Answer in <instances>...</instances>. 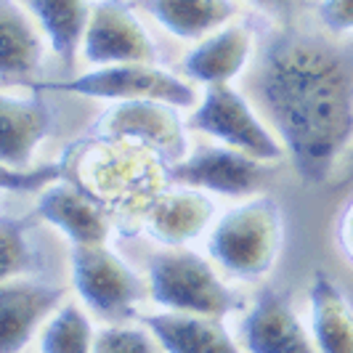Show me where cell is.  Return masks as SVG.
<instances>
[{"label":"cell","mask_w":353,"mask_h":353,"mask_svg":"<svg viewBox=\"0 0 353 353\" xmlns=\"http://www.w3.org/2000/svg\"><path fill=\"white\" fill-rule=\"evenodd\" d=\"M205 248L218 268L239 282H261L279 261L284 248V210L268 194H250L223 210Z\"/></svg>","instance_id":"cell-3"},{"label":"cell","mask_w":353,"mask_h":353,"mask_svg":"<svg viewBox=\"0 0 353 353\" xmlns=\"http://www.w3.org/2000/svg\"><path fill=\"white\" fill-rule=\"evenodd\" d=\"M255 56L258 37L252 27L242 19H231L229 24L192 43V48L181 59V70L202 88L223 85L236 83L250 70V64H255Z\"/></svg>","instance_id":"cell-12"},{"label":"cell","mask_w":353,"mask_h":353,"mask_svg":"<svg viewBox=\"0 0 353 353\" xmlns=\"http://www.w3.org/2000/svg\"><path fill=\"white\" fill-rule=\"evenodd\" d=\"M27 229H30V223L21 221V218H11V215L0 218V242H3V271H0V276L3 279L24 276V274H32L37 268L35 250H32V242L27 236Z\"/></svg>","instance_id":"cell-23"},{"label":"cell","mask_w":353,"mask_h":353,"mask_svg":"<svg viewBox=\"0 0 353 353\" xmlns=\"http://www.w3.org/2000/svg\"><path fill=\"white\" fill-rule=\"evenodd\" d=\"M255 101L305 186L337 176L353 146V48L279 30L255 56Z\"/></svg>","instance_id":"cell-1"},{"label":"cell","mask_w":353,"mask_h":353,"mask_svg":"<svg viewBox=\"0 0 353 353\" xmlns=\"http://www.w3.org/2000/svg\"><path fill=\"white\" fill-rule=\"evenodd\" d=\"M96 324L74 301H64L43 324L37 348L46 353H85L93 351Z\"/></svg>","instance_id":"cell-22"},{"label":"cell","mask_w":353,"mask_h":353,"mask_svg":"<svg viewBox=\"0 0 353 353\" xmlns=\"http://www.w3.org/2000/svg\"><path fill=\"white\" fill-rule=\"evenodd\" d=\"M189 128L268 165L287 159V149L263 109L234 83L202 88L199 101L189 109Z\"/></svg>","instance_id":"cell-6"},{"label":"cell","mask_w":353,"mask_h":353,"mask_svg":"<svg viewBox=\"0 0 353 353\" xmlns=\"http://www.w3.org/2000/svg\"><path fill=\"white\" fill-rule=\"evenodd\" d=\"M268 181V162L250 157L226 143H199L170 165V183L194 186L212 196L245 199L258 194Z\"/></svg>","instance_id":"cell-9"},{"label":"cell","mask_w":353,"mask_h":353,"mask_svg":"<svg viewBox=\"0 0 353 353\" xmlns=\"http://www.w3.org/2000/svg\"><path fill=\"white\" fill-rule=\"evenodd\" d=\"M43 30L48 48L64 67H74L83 56V40L88 30L90 0H19Z\"/></svg>","instance_id":"cell-20"},{"label":"cell","mask_w":353,"mask_h":353,"mask_svg":"<svg viewBox=\"0 0 353 353\" xmlns=\"http://www.w3.org/2000/svg\"><path fill=\"white\" fill-rule=\"evenodd\" d=\"M72 290L99 316H130L149 301V282L106 242L72 245Z\"/></svg>","instance_id":"cell-8"},{"label":"cell","mask_w":353,"mask_h":353,"mask_svg":"<svg viewBox=\"0 0 353 353\" xmlns=\"http://www.w3.org/2000/svg\"><path fill=\"white\" fill-rule=\"evenodd\" d=\"M248 3L252 8H258V11H263V14L276 19V17H290L301 0H248Z\"/></svg>","instance_id":"cell-28"},{"label":"cell","mask_w":353,"mask_h":353,"mask_svg":"<svg viewBox=\"0 0 353 353\" xmlns=\"http://www.w3.org/2000/svg\"><path fill=\"white\" fill-rule=\"evenodd\" d=\"M316 19L330 35H353V0H319Z\"/></svg>","instance_id":"cell-26"},{"label":"cell","mask_w":353,"mask_h":353,"mask_svg":"<svg viewBox=\"0 0 353 353\" xmlns=\"http://www.w3.org/2000/svg\"><path fill=\"white\" fill-rule=\"evenodd\" d=\"M35 210L48 226L61 231L70 245H96L112 236V210L83 183L77 186L61 178L46 186L37 192Z\"/></svg>","instance_id":"cell-15"},{"label":"cell","mask_w":353,"mask_h":353,"mask_svg":"<svg viewBox=\"0 0 353 353\" xmlns=\"http://www.w3.org/2000/svg\"><path fill=\"white\" fill-rule=\"evenodd\" d=\"M335 242H337L340 255L345 258V263L353 268V196L343 205V210L337 212Z\"/></svg>","instance_id":"cell-27"},{"label":"cell","mask_w":353,"mask_h":353,"mask_svg":"<svg viewBox=\"0 0 353 353\" xmlns=\"http://www.w3.org/2000/svg\"><path fill=\"white\" fill-rule=\"evenodd\" d=\"M337 186H353V146L337 170Z\"/></svg>","instance_id":"cell-29"},{"label":"cell","mask_w":353,"mask_h":353,"mask_svg":"<svg viewBox=\"0 0 353 353\" xmlns=\"http://www.w3.org/2000/svg\"><path fill=\"white\" fill-rule=\"evenodd\" d=\"M80 154V181L112 212L136 218L141 223L143 212L154 196L170 183V162L157 152L128 141L90 139Z\"/></svg>","instance_id":"cell-2"},{"label":"cell","mask_w":353,"mask_h":353,"mask_svg":"<svg viewBox=\"0 0 353 353\" xmlns=\"http://www.w3.org/2000/svg\"><path fill=\"white\" fill-rule=\"evenodd\" d=\"M64 287L32 279L30 274L11 276L0 284V351L14 353L32 343L37 330L64 303Z\"/></svg>","instance_id":"cell-14"},{"label":"cell","mask_w":353,"mask_h":353,"mask_svg":"<svg viewBox=\"0 0 353 353\" xmlns=\"http://www.w3.org/2000/svg\"><path fill=\"white\" fill-rule=\"evenodd\" d=\"M67 173V159H56L48 165H32L24 170H8L3 168V189L6 192H43L56 181H61Z\"/></svg>","instance_id":"cell-25"},{"label":"cell","mask_w":353,"mask_h":353,"mask_svg":"<svg viewBox=\"0 0 353 353\" xmlns=\"http://www.w3.org/2000/svg\"><path fill=\"white\" fill-rule=\"evenodd\" d=\"M141 321L157 337L159 351L168 353H234L236 340L221 316L194 314V311H170L162 308L143 314Z\"/></svg>","instance_id":"cell-17"},{"label":"cell","mask_w":353,"mask_h":353,"mask_svg":"<svg viewBox=\"0 0 353 353\" xmlns=\"http://www.w3.org/2000/svg\"><path fill=\"white\" fill-rule=\"evenodd\" d=\"M43 93H74L96 101H130V99H162L181 109H194L199 101L196 83L186 74H178L157 61H128V64H104L88 72L72 74L67 80H40L30 83Z\"/></svg>","instance_id":"cell-5"},{"label":"cell","mask_w":353,"mask_h":353,"mask_svg":"<svg viewBox=\"0 0 353 353\" xmlns=\"http://www.w3.org/2000/svg\"><path fill=\"white\" fill-rule=\"evenodd\" d=\"M43 30L19 0H0V74L3 85L19 83L43 67Z\"/></svg>","instance_id":"cell-19"},{"label":"cell","mask_w":353,"mask_h":353,"mask_svg":"<svg viewBox=\"0 0 353 353\" xmlns=\"http://www.w3.org/2000/svg\"><path fill=\"white\" fill-rule=\"evenodd\" d=\"M308 330L316 351L353 353V303L324 268L308 282Z\"/></svg>","instance_id":"cell-18"},{"label":"cell","mask_w":353,"mask_h":353,"mask_svg":"<svg viewBox=\"0 0 353 353\" xmlns=\"http://www.w3.org/2000/svg\"><path fill=\"white\" fill-rule=\"evenodd\" d=\"M0 157L3 168L24 170L32 168L40 143L51 136L53 109L46 101L43 90L24 83L19 90L3 85L0 93Z\"/></svg>","instance_id":"cell-13"},{"label":"cell","mask_w":353,"mask_h":353,"mask_svg":"<svg viewBox=\"0 0 353 353\" xmlns=\"http://www.w3.org/2000/svg\"><path fill=\"white\" fill-rule=\"evenodd\" d=\"M143 11L170 37L194 43L239 17L236 0H141Z\"/></svg>","instance_id":"cell-21"},{"label":"cell","mask_w":353,"mask_h":353,"mask_svg":"<svg viewBox=\"0 0 353 353\" xmlns=\"http://www.w3.org/2000/svg\"><path fill=\"white\" fill-rule=\"evenodd\" d=\"M218 215L212 194L194 186L170 183L143 212L141 231L162 248H186L210 234Z\"/></svg>","instance_id":"cell-11"},{"label":"cell","mask_w":353,"mask_h":353,"mask_svg":"<svg viewBox=\"0 0 353 353\" xmlns=\"http://www.w3.org/2000/svg\"><path fill=\"white\" fill-rule=\"evenodd\" d=\"M93 351L99 353H152L159 351L157 337L146 324H109L96 330Z\"/></svg>","instance_id":"cell-24"},{"label":"cell","mask_w":353,"mask_h":353,"mask_svg":"<svg viewBox=\"0 0 353 353\" xmlns=\"http://www.w3.org/2000/svg\"><path fill=\"white\" fill-rule=\"evenodd\" d=\"M183 112L186 109L162 99L112 101L90 125V133L96 139L146 146L173 165L192 152V128Z\"/></svg>","instance_id":"cell-7"},{"label":"cell","mask_w":353,"mask_h":353,"mask_svg":"<svg viewBox=\"0 0 353 353\" xmlns=\"http://www.w3.org/2000/svg\"><path fill=\"white\" fill-rule=\"evenodd\" d=\"M242 345L250 353H308L316 351L311 330L276 287H261L242 319Z\"/></svg>","instance_id":"cell-16"},{"label":"cell","mask_w":353,"mask_h":353,"mask_svg":"<svg viewBox=\"0 0 353 353\" xmlns=\"http://www.w3.org/2000/svg\"><path fill=\"white\" fill-rule=\"evenodd\" d=\"M212 258L194 250L165 248L149 255V301L170 311H194L226 319L245 308L242 295L215 268Z\"/></svg>","instance_id":"cell-4"},{"label":"cell","mask_w":353,"mask_h":353,"mask_svg":"<svg viewBox=\"0 0 353 353\" xmlns=\"http://www.w3.org/2000/svg\"><path fill=\"white\" fill-rule=\"evenodd\" d=\"M83 59L90 67L157 61V43L128 0H96L83 40Z\"/></svg>","instance_id":"cell-10"}]
</instances>
